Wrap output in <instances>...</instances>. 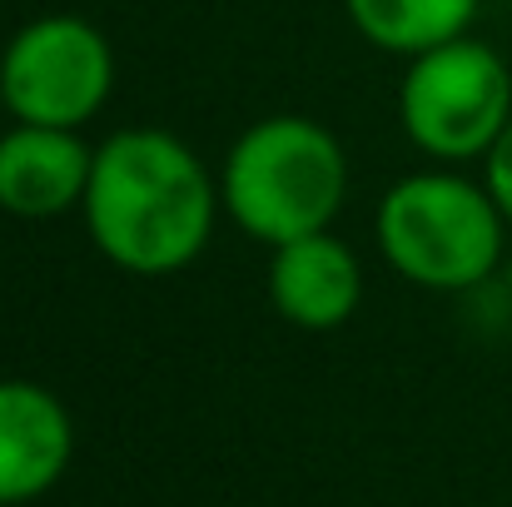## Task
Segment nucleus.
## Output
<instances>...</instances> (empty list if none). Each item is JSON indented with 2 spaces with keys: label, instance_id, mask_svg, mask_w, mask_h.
<instances>
[{
  "label": "nucleus",
  "instance_id": "nucleus-1",
  "mask_svg": "<svg viewBox=\"0 0 512 507\" xmlns=\"http://www.w3.org/2000/svg\"><path fill=\"white\" fill-rule=\"evenodd\" d=\"M80 209L95 249L115 269L160 279L204 254L219 184L170 130H120L95 150Z\"/></svg>",
  "mask_w": 512,
  "mask_h": 507
},
{
  "label": "nucleus",
  "instance_id": "nucleus-2",
  "mask_svg": "<svg viewBox=\"0 0 512 507\" xmlns=\"http://www.w3.org/2000/svg\"><path fill=\"white\" fill-rule=\"evenodd\" d=\"M348 194L343 145L309 115H269L224 155L219 204L269 249L334 224Z\"/></svg>",
  "mask_w": 512,
  "mask_h": 507
},
{
  "label": "nucleus",
  "instance_id": "nucleus-3",
  "mask_svg": "<svg viewBox=\"0 0 512 507\" xmlns=\"http://www.w3.org/2000/svg\"><path fill=\"white\" fill-rule=\"evenodd\" d=\"M503 209L488 184L448 169L398 179L378 199V249L418 289H478L503 264Z\"/></svg>",
  "mask_w": 512,
  "mask_h": 507
},
{
  "label": "nucleus",
  "instance_id": "nucleus-4",
  "mask_svg": "<svg viewBox=\"0 0 512 507\" xmlns=\"http://www.w3.org/2000/svg\"><path fill=\"white\" fill-rule=\"evenodd\" d=\"M403 135L433 160H478L512 120V70L488 40H448L413 55L398 90Z\"/></svg>",
  "mask_w": 512,
  "mask_h": 507
},
{
  "label": "nucleus",
  "instance_id": "nucleus-5",
  "mask_svg": "<svg viewBox=\"0 0 512 507\" xmlns=\"http://www.w3.org/2000/svg\"><path fill=\"white\" fill-rule=\"evenodd\" d=\"M115 85L110 40L80 15H40L0 50V100L20 125L80 130Z\"/></svg>",
  "mask_w": 512,
  "mask_h": 507
},
{
  "label": "nucleus",
  "instance_id": "nucleus-6",
  "mask_svg": "<svg viewBox=\"0 0 512 507\" xmlns=\"http://www.w3.org/2000/svg\"><path fill=\"white\" fill-rule=\"evenodd\" d=\"M75 453V423L65 403L30 383L0 378V507H20L45 498Z\"/></svg>",
  "mask_w": 512,
  "mask_h": 507
},
{
  "label": "nucleus",
  "instance_id": "nucleus-7",
  "mask_svg": "<svg viewBox=\"0 0 512 507\" xmlns=\"http://www.w3.org/2000/svg\"><path fill=\"white\" fill-rule=\"evenodd\" d=\"M269 304L294 329H309V334L343 329L363 304L358 254L329 229L279 244L269 259Z\"/></svg>",
  "mask_w": 512,
  "mask_h": 507
},
{
  "label": "nucleus",
  "instance_id": "nucleus-8",
  "mask_svg": "<svg viewBox=\"0 0 512 507\" xmlns=\"http://www.w3.org/2000/svg\"><path fill=\"white\" fill-rule=\"evenodd\" d=\"M95 150H85L80 130L50 125H10L0 135V209L20 219H55L85 204Z\"/></svg>",
  "mask_w": 512,
  "mask_h": 507
},
{
  "label": "nucleus",
  "instance_id": "nucleus-9",
  "mask_svg": "<svg viewBox=\"0 0 512 507\" xmlns=\"http://www.w3.org/2000/svg\"><path fill=\"white\" fill-rule=\"evenodd\" d=\"M353 30L388 55H428L463 40L483 0H343Z\"/></svg>",
  "mask_w": 512,
  "mask_h": 507
},
{
  "label": "nucleus",
  "instance_id": "nucleus-10",
  "mask_svg": "<svg viewBox=\"0 0 512 507\" xmlns=\"http://www.w3.org/2000/svg\"><path fill=\"white\" fill-rule=\"evenodd\" d=\"M488 160V194H493V204L503 209V219L512 224V120H508V130L498 135V145L483 155Z\"/></svg>",
  "mask_w": 512,
  "mask_h": 507
},
{
  "label": "nucleus",
  "instance_id": "nucleus-11",
  "mask_svg": "<svg viewBox=\"0 0 512 507\" xmlns=\"http://www.w3.org/2000/svg\"><path fill=\"white\" fill-rule=\"evenodd\" d=\"M503 284H508V299H512V254H508V274H503Z\"/></svg>",
  "mask_w": 512,
  "mask_h": 507
}]
</instances>
